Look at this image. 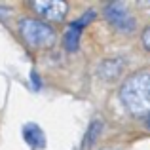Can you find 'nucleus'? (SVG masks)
<instances>
[{
  "instance_id": "obj_1",
  "label": "nucleus",
  "mask_w": 150,
  "mask_h": 150,
  "mask_svg": "<svg viewBox=\"0 0 150 150\" xmlns=\"http://www.w3.org/2000/svg\"><path fill=\"white\" fill-rule=\"evenodd\" d=\"M120 99L133 114L150 112V72H137L122 84Z\"/></svg>"
},
{
  "instance_id": "obj_2",
  "label": "nucleus",
  "mask_w": 150,
  "mask_h": 150,
  "mask_svg": "<svg viewBox=\"0 0 150 150\" xmlns=\"http://www.w3.org/2000/svg\"><path fill=\"white\" fill-rule=\"evenodd\" d=\"M19 33H21L23 40L30 46V48H50L55 44L57 34L48 23L38 21V19H21L19 23Z\"/></svg>"
},
{
  "instance_id": "obj_3",
  "label": "nucleus",
  "mask_w": 150,
  "mask_h": 150,
  "mask_svg": "<svg viewBox=\"0 0 150 150\" xmlns=\"http://www.w3.org/2000/svg\"><path fill=\"white\" fill-rule=\"evenodd\" d=\"M105 17L116 27L118 30H124V33H131L135 29V19L129 13L127 6L124 2H112L105 8Z\"/></svg>"
},
{
  "instance_id": "obj_4",
  "label": "nucleus",
  "mask_w": 150,
  "mask_h": 150,
  "mask_svg": "<svg viewBox=\"0 0 150 150\" xmlns=\"http://www.w3.org/2000/svg\"><path fill=\"white\" fill-rule=\"evenodd\" d=\"M30 10H34L46 21H63L69 6L59 0H40V2H30Z\"/></svg>"
},
{
  "instance_id": "obj_5",
  "label": "nucleus",
  "mask_w": 150,
  "mask_h": 150,
  "mask_svg": "<svg viewBox=\"0 0 150 150\" xmlns=\"http://www.w3.org/2000/svg\"><path fill=\"white\" fill-rule=\"evenodd\" d=\"M23 137L30 148H44L46 146V135L36 124H27L23 127Z\"/></svg>"
},
{
  "instance_id": "obj_6",
  "label": "nucleus",
  "mask_w": 150,
  "mask_h": 150,
  "mask_svg": "<svg viewBox=\"0 0 150 150\" xmlns=\"http://www.w3.org/2000/svg\"><path fill=\"white\" fill-rule=\"evenodd\" d=\"M122 69H124V63H122L120 59H110V61H105L101 65L99 74L105 80H114V78H118V74L122 72Z\"/></svg>"
},
{
  "instance_id": "obj_7",
  "label": "nucleus",
  "mask_w": 150,
  "mask_h": 150,
  "mask_svg": "<svg viewBox=\"0 0 150 150\" xmlns=\"http://www.w3.org/2000/svg\"><path fill=\"white\" fill-rule=\"evenodd\" d=\"M80 33L82 30L78 29L74 23H70L69 25V29H67V33H65V48L69 50V51H74L78 48V42H80Z\"/></svg>"
},
{
  "instance_id": "obj_8",
  "label": "nucleus",
  "mask_w": 150,
  "mask_h": 150,
  "mask_svg": "<svg viewBox=\"0 0 150 150\" xmlns=\"http://www.w3.org/2000/svg\"><path fill=\"white\" fill-rule=\"evenodd\" d=\"M93 19H95V11H93V10H88L80 19H78V21H74V25H76L78 29H82V27H86L89 21H93Z\"/></svg>"
},
{
  "instance_id": "obj_9",
  "label": "nucleus",
  "mask_w": 150,
  "mask_h": 150,
  "mask_svg": "<svg viewBox=\"0 0 150 150\" xmlns=\"http://www.w3.org/2000/svg\"><path fill=\"white\" fill-rule=\"evenodd\" d=\"M101 129V122L97 120V122H93V127H89V131H88V137H86V146L88 144H91L93 141H95V135H97V131Z\"/></svg>"
},
{
  "instance_id": "obj_10",
  "label": "nucleus",
  "mask_w": 150,
  "mask_h": 150,
  "mask_svg": "<svg viewBox=\"0 0 150 150\" xmlns=\"http://www.w3.org/2000/svg\"><path fill=\"white\" fill-rule=\"evenodd\" d=\"M143 46L150 51V27H146L144 33H143Z\"/></svg>"
},
{
  "instance_id": "obj_11",
  "label": "nucleus",
  "mask_w": 150,
  "mask_h": 150,
  "mask_svg": "<svg viewBox=\"0 0 150 150\" xmlns=\"http://www.w3.org/2000/svg\"><path fill=\"white\" fill-rule=\"evenodd\" d=\"M148 125H150V118H148Z\"/></svg>"
}]
</instances>
